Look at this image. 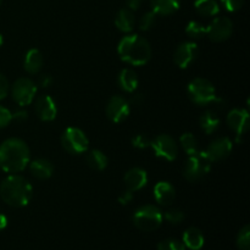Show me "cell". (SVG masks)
I'll use <instances>...</instances> for the list:
<instances>
[{"label":"cell","mask_w":250,"mask_h":250,"mask_svg":"<svg viewBox=\"0 0 250 250\" xmlns=\"http://www.w3.org/2000/svg\"><path fill=\"white\" fill-rule=\"evenodd\" d=\"M142 0H127V9L132 10V11H136V10L139 9L141 6Z\"/></svg>","instance_id":"cell-40"},{"label":"cell","mask_w":250,"mask_h":250,"mask_svg":"<svg viewBox=\"0 0 250 250\" xmlns=\"http://www.w3.org/2000/svg\"><path fill=\"white\" fill-rule=\"evenodd\" d=\"M146 183H148V175H146V170L141 167L131 168L125 175V185H126L127 189L133 193L146 187Z\"/></svg>","instance_id":"cell-16"},{"label":"cell","mask_w":250,"mask_h":250,"mask_svg":"<svg viewBox=\"0 0 250 250\" xmlns=\"http://www.w3.org/2000/svg\"><path fill=\"white\" fill-rule=\"evenodd\" d=\"M117 83L122 90L127 93H133L138 87V76L131 68H124L119 73Z\"/></svg>","instance_id":"cell-22"},{"label":"cell","mask_w":250,"mask_h":250,"mask_svg":"<svg viewBox=\"0 0 250 250\" xmlns=\"http://www.w3.org/2000/svg\"><path fill=\"white\" fill-rule=\"evenodd\" d=\"M220 122H221L220 117L217 116L216 112L211 111V110L205 111L199 119L200 127L207 134H212L214 132H216L220 126Z\"/></svg>","instance_id":"cell-24"},{"label":"cell","mask_w":250,"mask_h":250,"mask_svg":"<svg viewBox=\"0 0 250 250\" xmlns=\"http://www.w3.org/2000/svg\"><path fill=\"white\" fill-rule=\"evenodd\" d=\"M183 244L186 248H189L192 250H199L204 246V236L202 231L197 227H190L186 229L183 233Z\"/></svg>","instance_id":"cell-23"},{"label":"cell","mask_w":250,"mask_h":250,"mask_svg":"<svg viewBox=\"0 0 250 250\" xmlns=\"http://www.w3.org/2000/svg\"><path fill=\"white\" fill-rule=\"evenodd\" d=\"M134 24H136V19H134L133 11L127 7L120 10L115 16V26L124 33H129L133 31Z\"/></svg>","instance_id":"cell-21"},{"label":"cell","mask_w":250,"mask_h":250,"mask_svg":"<svg viewBox=\"0 0 250 250\" xmlns=\"http://www.w3.org/2000/svg\"><path fill=\"white\" fill-rule=\"evenodd\" d=\"M232 148H233V144L229 137H220L208 146L204 153L211 163H216V161L226 159L231 154Z\"/></svg>","instance_id":"cell-13"},{"label":"cell","mask_w":250,"mask_h":250,"mask_svg":"<svg viewBox=\"0 0 250 250\" xmlns=\"http://www.w3.org/2000/svg\"><path fill=\"white\" fill-rule=\"evenodd\" d=\"M154 197H155L158 204L163 205V207H167L175 200V187L170 182H166V181L158 182L154 187Z\"/></svg>","instance_id":"cell-17"},{"label":"cell","mask_w":250,"mask_h":250,"mask_svg":"<svg viewBox=\"0 0 250 250\" xmlns=\"http://www.w3.org/2000/svg\"><path fill=\"white\" fill-rule=\"evenodd\" d=\"M29 148L20 138H9L0 144V168L6 173H19L29 164Z\"/></svg>","instance_id":"cell-1"},{"label":"cell","mask_w":250,"mask_h":250,"mask_svg":"<svg viewBox=\"0 0 250 250\" xmlns=\"http://www.w3.org/2000/svg\"><path fill=\"white\" fill-rule=\"evenodd\" d=\"M2 42H4V39H2V36H1V34H0V46L2 45Z\"/></svg>","instance_id":"cell-43"},{"label":"cell","mask_w":250,"mask_h":250,"mask_svg":"<svg viewBox=\"0 0 250 250\" xmlns=\"http://www.w3.org/2000/svg\"><path fill=\"white\" fill-rule=\"evenodd\" d=\"M129 104L131 105H139L142 102H143V97H142V94H136L132 97L131 100H128Z\"/></svg>","instance_id":"cell-41"},{"label":"cell","mask_w":250,"mask_h":250,"mask_svg":"<svg viewBox=\"0 0 250 250\" xmlns=\"http://www.w3.org/2000/svg\"><path fill=\"white\" fill-rule=\"evenodd\" d=\"M194 7L202 16L212 17L220 12V5L216 0H195Z\"/></svg>","instance_id":"cell-26"},{"label":"cell","mask_w":250,"mask_h":250,"mask_svg":"<svg viewBox=\"0 0 250 250\" xmlns=\"http://www.w3.org/2000/svg\"><path fill=\"white\" fill-rule=\"evenodd\" d=\"M165 219L170 224H180V222H182L185 220V212L182 210L173 208V209L167 210L165 212Z\"/></svg>","instance_id":"cell-32"},{"label":"cell","mask_w":250,"mask_h":250,"mask_svg":"<svg viewBox=\"0 0 250 250\" xmlns=\"http://www.w3.org/2000/svg\"><path fill=\"white\" fill-rule=\"evenodd\" d=\"M12 121V114L9 109L0 105V128H5Z\"/></svg>","instance_id":"cell-35"},{"label":"cell","mask_w":250,"mask_h":250,"mask_svg":"<svg viewBox=\"0 0 250 250\" xmlns=\"http://www.w3.org/2000/svg\"><path fill=\"white\" fill-rule=\"evenodd\" d=\"M158 250H186V247L183 242L178 241V239L168 238L161 241L158 244Z\"/></svg>","instance_id":"cell-31"},{"label":"cell","mask_w":250,"mask_h":250,"mask_svg":"<svg viewBox=\"0 0 250 250\" xmlns=\"http://www.w3.org/2000/svg\"><path fill=\"white\" fill-rule=\"evenodd\" d=\"M1 1H2V0H0V5H1Z\"/></svg>","instance_id":"cell-44"},{"label":"cell","mask_w":250,"mask_h":250,"mask_svg":"<svg viewBox=\"0 0 250 250\" xmlns=\"http://www.w3.org/2000/svg\"><path fill=\"white\" fill-rule=\"evenodd\" d=\"M181 146H182L183 150L187 155H193V154L198 153L199 151V144H198L197 137L193 133H187L182 134V137L180 138Z\"/></svg>","instance_id":"cell-27"},{"label":"cell","mask_w":250,"mask_h":250,"mask_svg":"<svg viewBox=\"0 0 250 250\" xmlns=\"http://www.w3.org/2000/svg\"><path fill=\"white\" fill-rule=\"evenodd\" d=\"M132 199H133V192H131V190H128V189H127L126 192L121 193V195L119 197L120 204H122V205L129 204V203L132 202Z\"/></svg>","instance_id":"cell-37"},{"label":"cell","mask_w":250,"mask_h":250,"mask_svg":"<svg viewBox=\"0 0 250 250\" xmlns=\"http://www.w3.org/2000/svg\"><path fill=\"white\" fill-rule=\"evenodd\" d=\"M233 31V23L229 17H216L209 26L207 27V34L212 42H225L231 37Z\"/></svg>","instance_id":"cell-11"},{"label":"cell","mask_w":250,"mask_h":250,"mask_svg":"<svg viewBox=\"0 0 250 250\" xmlns=\"http://www.w3.org/2000/svg\"><path fill=\"white\" fill-rule=\"evenodd\" d=\"M132 220L138 229L150 232L160 227L163 222V214L155 205H143L136 210Z\"/></svg>","instance_id":"cell-4"},{"label":"cell","mask_w":250,"mask_h":250,"mask_svg":"<svg viewBox=\"0 0 250 250\" xmlns=\"http://www.w3.org/2000/svg\"><path fill=\"white\" fill-rule=\"evenodd\" d=\"M237 246L239 250H250V227L246 225L243 229L239 231L237 237Z\"/></svg>","instance_id":"cell-29"},{"label":"cell","mask_w":250,"mask_h":250,"mask_svg":"<svg viewBox=\"0 0 250 250\" xmlns=\"http://www.w3.org/2000/svg\"><path fill=\"white\" fill-rule=\"evenodd\" d=\"M120 59L133 66H143L151 59V46L149 42L138 34H128L117 45Z\"/></svg>","instance_id":"cell-3"},{"label":"cell","mask_w":250,"mask_h":250,"mask_svg":"<svg viewBox=\"0 0 250 250\" xmlns=\"http://www.w3.org/2000/svg\"><path fill=\"white\" fill-rule=\"evenodd\" d=\"M186 34L190 39H200L207 36V27L198 21H190L186 27Z\"/></svg>","instance_id":"cell-28"},{"label":"cell","mask_w":250,"mask_h":250,"mask_svg":"<svg viewBox=\"0 0 250 250\" xmlns=\"http://www.w3.org/2000/svg\"><path fill=\"white\" fill-rule=\"evenodd\" d=\"M43 63V55H42V53L38 49H29L27 51L23 62V67L26 72H28L29 75H36V73H38L42 70Z\"/></svg>","instance_id":"cell-19"},{"label":"cell","mask_w":250,"mask_h":250,"mask_svg":"<svg viewBox=\"0 0 250 250\" xmlns=\"http://www.w3.org/2000/svg\"><path fill=\"white\" fill-rule=\"evenodd\" d=\"M211 161L208 159L204 151H198L193 155H188L183 167V176L189 182H197L209 173Z\"/></svg>","instance_id":"cell-5"},{"label":"cell","mask_w":250,"mask_h":250,"mask_svg":"<svg viewBox=\"0 0 250 250\" xmlns=\"http://www.w3.org/2000/svg\"><path fill=\"white\" fill-rule=\"evenodd\" d=\"M0 197L10 207H26L33 197V188L26 178L12 173L2 180L0 185Z\"/></svg>","instance_id":"cell-2"},{"label":"cell","mask_w":250,"mask_h":250,"mask_svg":"<svg viewBox=\"0 0 250 250\" xmlns=\"http://www.w3.org/2000/svg\"><path fill=\"white\" fill-rule=\"evenodd\" d=\"M34 110H36L37 116L44 122L54 121L58 115V107H56L55 102L49 95H41L37 98Z\"/></svg>","instance_id":"cell-15"},{"label":"cell","mask_w":250,"mask_h":250,"mask_svg":"<svg viewBox=\"0 0 250 250\" xmlns=\"http://www.w3.org/2000/svg\"><path fill=\"white\" fill-rule=\"evenodd\" d=\"M51 83H53V77L50 75H42L38 78V85H41L42 88H48L50 87Z\"/></svg>","instance_id":"cell-38"},{"label":"cell","mask_w":250,"mask_h":250,"mask_svg":"<svg viewBox=\"0 0 250 250\" xmlns=\"http://www.w3.org/2000/svg\"><path fill=\"white\" fill-rule=\"evenodd\" d=\"M151 139L146 134H137L132 138V144L138 149H146L150 146Z\"/></svg>","instance_id":"cell-33"},{"label":"cell","mask_w":250,"mask_h":250,"mask_svg":"<svg viewBox=\"0 0 250 250\" xmlns=\"http://www.w3.org/2000/svg\"><path fill=\"white\" fill-rule=\"evenodd\" d=\"M12 114V120H16V121H26L28 119V114H27L26 110L20 109L17 111L11 112Z\"/></svg>","instance_id":"cell-39"},{"label":"cell","mask_w":250,"mask_h":250,"mask_svg":"<svg viewBox=\"0 0 250 250\" xmlns=\"http://www.w3.org/2000/svg\"><path fill=\"white\" fill-rule=\"evenodd\" d=\"M131 112V104L126 98L121 95H114L110 98L106 105V116L114 124H120L128 117Z\"/></svg>","instance_id":"cell-10"},{"label":"cell","mask_w":250,"mask_h":250,"mask_svg":"<svg viewBox=\"0 0 250 250\" xmlns=\"http://www.w3.org/2000/svg\"><path fill=\"white\" fill-rule=\"evenodd\" d=\"M150 146L158 158L173 161L178 156V146L175 139L168 134H159L151 141Z\"/></svg>","instance_id":"cell-9"},{"label":"cell","mask_w":250,"mask_h":250,"mask_svg":"<svg viewBox=\"0 0 250 250\" xmlns=\"http://www.w3.org/2000/svg\"><path fill=\"white\" fill-rule=\"evenodd\" d=\"M249 112L244 109H233L227 115V125L236 133L237 139L243 137L249 128Z\"/></svg>","instance_id":"cell-14"},{"label":"cell","mask_w":250,"mask_h":250,"mask_svg":"<svg viewBox=\"0 0 250 250\" xmlns=\"http://www.w3.org/2000/svg\"><path fill=\"white\" fill-rule=\"evenodd\" d=\"M61 146L72 155H80L88 150L89 141L82 129L77 127H68L61 136Z\"/></svg>","instance_id":"cell-7"},{"label":"cell","mask_w":250,"mask_h":250,"mask_svg":"<svg viewBox=\"0 0 250 250\" xmlns=\"http://www.w3.org/2000/svg\"><path fill=\"white\" fill-rule=\"evenodd\" d=\"M85 160H87L88 166L90 168L95 171H103L106 168L109 160H107V156L105 155L103 151L94 149V150H90L89 153L85 156Z\"/></svg>","instance_id":"cell-25"},{"label":"cell","mask_w":250,"mask_h":250,"mask_svg":"<svg viewBox=\"0 0 250 250\" xmlns=\"http://www.w3.org/2000/svg\"><path fill=\"white\" fill-rule=\"evenodd\" d=\"M180 0H151V11L156 16H170L178 11Z\"/></svg>","instance_id":"cell-20"},{"label":"cell","mask_w":250,"mask_h":250,"mask_svg":"<svg viewBox=\"0 0 250 250\" xmlns=\"http://www.w3.org/2000/svg\"><path fill=\"white\" fill-rule=\"evenodd\" d=\"M189 99L194 104L205 106V105L212 104L216 99V89L210 81L205 78H195L188 84L187 88Z\"/></svg>","instance_id":"cell-6"},{"label":"cell","mask_w":250,"mask_h":250,"mask_svg":"<svg viewBox=\"0 0 250 250\" xmlns=\"http://www.w3.org/2000/svg\"><path fill=\"white\" fill-rule=\"evenodd\" d=\"M6 226H7L6 216L2 214H0V231H2V229H4Z\"/></svg>","instance_id":"cell-42"},{"label":"cell","mask_w":250,"mask_h":250,"mask_svg":"<svg viewBox=\"0 0 250 250\" xmlns=\"http://www.w3.org/2000/svg\"><path fill=\"white\" fill-rule=\"evenodd\" d=\"M199 55V48L194 42H185L180 44L173 54V61L180 68H187L194 62Z\"/></svg>","instance_id":"cell-12"},{"label":"cell","mask_w":250,"mask_h":250,"mask_svg":"<svg viewBox=\"0 0 250 250\" xmlns=\"http://www.w3.org/2000/svg\"><path fill=\"white\" fill-rule=\"evenodd\" d=\"M37 85L32 80L27 77L19 78L15 81L11 87V95L15 102L21 106L29 105L36 98Z\"/></svg>","instance_id":"cell-8"},{"label":"cell","mask_w":250,"mask_h":250,"mask_svg":"<svg viewBox=\"0 0 250 250\" xmlns=\"http://www.w3.org/2000/svg\"><path fill=\"white\" fill-rule=\"evenodd\" d=\"M156 17L158 16L153 11L146 12L139 20V29L141 31H149L150 28H153L156 22Z\"/></svg>","instance_id":"cell-30"},{"label":"cell","mask_w":250,"mask_h":250,"mask_svg":"<svg viewBox=\"0 0 250 250\" xmlns=\"http://www.w3.org/2000/svg\"><path fill=\"white\" fill-rule=\"evenodd\" d=\"M246 0H221L225 9L229 12H236L243 7Z\"/></svg>","instance_id":"cell-34"},{"label":"cell","mask_w":250,"mask_h":250,"mask_svg":"<svg viewBox=\"0 0 250 250\" xmlns=\"http://www.w3.org/2000/svg\"><path fill=\"white\" fill-rule=\"evenodd\" d=\"M29 171L38 180H48L54 172V166L48 159H37L29 164Z\"/></svg>","instance_id":"cell-18"},{"label":"cell","mask_w":250,"mask_h":250,"mask_svg":"<svg viewBox=\"0 0 250 250\" xmlns=\"http://www.w3.org/2000/svg\"><path fill=\"white\" fill-rule=\"evenodd\" d=\"M9 90H10L9 81H7V78L5 77L2 73H0V100L5 99V98L7 97Z\"/></svg>","instance_id":"cell-36"}]
</instances>
